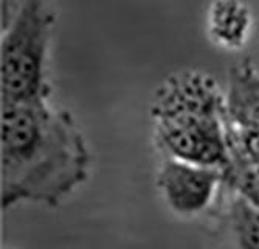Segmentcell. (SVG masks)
<instances>
[{
    "label": "cell",
    "mask_w": 259,
    "mask_h": 249,
    "mask_svg": "<svg viewBox=\"0 0 259 249\" xmlns=\"http://www.w3.org/2000/svg\"><path fill=\"white\" fill-rule=\"evenodd\" d=\"M2 209L55 207L85 183L90 151L73 116L50 101L2 104Z\"/></svg>",
    "instance_id": "1"
},
{
    "label": "cell",
    "mask_w": 259,
    "mask_h": 249,
    "mask_svg": "<svg viewBox=\"0 0 259 249\" xmlns=\"http://www.w3.org/2000/svg\"><path fill=\"white\" fill-rule=\"evenodd\" d=\"M55 20V11L39 0L16 4L13 13L7 7L0 41L2 104L49 101L52 87L47 65Z\"/></svg>",
    "instance_id": "2"
},
{
    "label": "cell",
    "mask_w": 259,
    "mask_h": 249,
    "mask_svg": "<svg viewBox=\"0 0 259 249\" xmlns=\"http://www.w3.org/2000/svg\"><path fill=\"white\" fill-rule=\"evenodd\" d=\"M151 116L154 125L225 117V94L209 74L182 70L169 75L157 87Z\"/></svg>",
    "instance_id": "3"
},
{
    "label": "cell",
    "mask_w": 259,
    "mask_h": 249,
    "mask_svg": "<svg viewBox=\"0 0 259 249\" xmlns=\"http://www.w3.org/2000/svg\"><path fill=\"white\" fill-rule=\"evenodd\" d=\"M155 140L166 157L177 161L222 171L228 164L227 116L155 125Z\"/></svg>",
    "instance_id": "4"
},
{
    "label": "cell",
    "mask_w": 259,
    "mask_h": 249,
    "mask_svg": "<svg viewBox=\"0 0 259 249\" xmlns=\"http://www.w3.org/2000/svg\"><path fill=\"white\" fill-rule=\"evenodd\" d=\"M222 184V170L172 157H164L157 173V187L164 204L180 217H196L205 212Z\"/></svg>",
    "instance_id": "5"
},
{
    "label": "cell",
    "mask_w": 259,
    "mask_h": 249,
    "mask_svg": "<svg viewBox=\"0 0 259 249\" xmlns=\"http://www.w3.org/2000/svg\"><path fill=\"white\" fill-rule=\"evenodd\" d=\"M225 112L234 128H259V72L250 58L228 70Z\"/></svg>",
    "instance_id": "6"
},
{
    "label": "cell",
    "mask_w": 259,
    "mask_h": 249,
    "mask_svg": "<svg viewBox=\"0 0 259 249\" xmlns=\"http://www.w3.org/2000/svg\"><path fill=\"white\" fill-rule=\"evenodd\" d=\"M253 14L247 4L222 0L208 7L206 33L216 47L227 52H238L250 39Z\"/></svg>",
    "instance_id": "7"
},
{
    "label": "cell",
    "mask_w": 259,
    "mask_h": 249,
    "mask_svg": "<svg viewBox=\"0 0 259 249\" xmlns=\"http://www.w3.org/2000/svg\"><path fill=\"white\" fill-rule=\"evenodd\" d=\"M228 218L238 249H259V207L234 195Z\"/></svg>",
    "instance_id": "8"
},
{
    "label": "cell",
    "mask_w": 259,
    "mask_h": 249,
    "mask_svg": "<svg viewBox=\"0 0 259 249\" xmlns=\"http://www.w3.org/2000/svg\"><path fill=\"white\" fill-rule=\"evenodd\" d=\"M238 135H239V144L245 157L259 171V128L238 129Z\"/></svg>",
    "instance_id": "9"
}]
</instances>
